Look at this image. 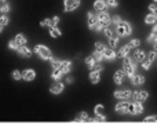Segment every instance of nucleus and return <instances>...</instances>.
Returning a JSON list of instances; mask_svg holds the SVG:
<instances>
[{"mask_svg": "<svg viewBox=\"0 0 157 131\" xmlns=\"http://www.w3.org/2000/svg\"><path fill=\"white\" fill-rule=\"evenodd\" d=\"M135 60H131L130 57H125L124 58V66H123V71H124V73L127 75V76H134L135 75Z\"/></svg>", "mask_w": 157, "mask_h": 131, "instance_id": "f257e3e1", "label": "nucleus"}, {"mask_svg": "<svg viewBox=\"0 0 157 131\" xmlns=\"http://www.w3.org/2000/svg\"><path fill=\"white\" fill-rule=\"evenodd\" d=\"M35 52L41 58V60H50V58L52 57L50 48H47V47L43 46V44H37V46L35 47Z\"/></svg>", "mask_w": 157, "mask_h": 131, "instance_id": "f03ea898", "label": "nucleus"}, {"mask_svg": "<svg viewBox=\"0 0 157 131\" xmlns=\"http://www.w3.org/2000/svg\"><path fill=\"white\" fill-rule=\"evenodd\" d=\"M131 32H132V28L128 22L121 21L119 25H117V35L119 36H130Z\"/></svg>", "mask_w": 157, "mask_h": 131, "instance_id": "7ed1b4c3", "label": "nucleus"}, {"mask_svg": "<svg viewBox=\"0 0 157 131\" xmlns=\"http://www.w3.org/2000/svg\"><path fill=\"white\" fill-rule=\"evenodd\" d=\"M80 6V0H65L63 2V10L65 13H71V11L76 10Z\"/></svg>", "mask_w": 157, "mask_h": 131, "instance_id": "20e7f679", "label": "nucleus"}, {"mask_svg": "<svg viewBox=\"0 0 157 131\" xmlns=\"http://www.w3.org/2000/svg\"><path fill=\"white\" fill-rule=\"evenodd\" d=\"M132 97V93L130 90H117L114 91V98L121 99V101H125V99H130Z\"/></svg>", "mask_w": 157, "mask_h": 131, "instance_id": "39448f33", "label": "nucleus"}, {"mask_svg": "<svg viewBox=\"0 0 157 131\" xmlns=\"http://www.w3.org/2000/svg\"><path fill=\"white\" fill-rule=\"evenodd\" d=\"M130 109H131V105L125 101L119 102L116 105V112H119V113H127V112H130Z\"/></svg>", "mask_w": 157, "mask_h": 131, "instance_id": "423d86ee", "label": "nucleus"}, {"mask_svg": "<svg viewBox=\"0 0 157 131\" xmlns=\"http://www.w3.org/2000/svg\"><path fill=\"white\" fill-rule=\"evenodd\" d=\"M131 113L132 115H139L141 112H144V105H142L141 101H135L132 105H131Z\"/></svg>", "mask_w": 157, "mask_h": 131, "instance_id": "0eeeda50", "label": "nucleus"}, {"mask_svg": "<svg viewBox=\"0 0 157 131\" xmlns=\"http://www.w3.org/2000/svg\"><path fill=\"white\" fill-rule=\"evenodd\" d=\"M97 17H98V21H101L103 25H109V22H110V15L106 11H99Z\"/></svg>", "mask_w": 157, "mask_h": 131, "instance_id": "6e6552de", "label": "nucleus"}, {"mask_svg": "<svg viewBox=\"0 0 157 131\" xmlns=\"http://www.w3.org/2000/svg\"><path fill=\"white\" fill-rule=\"evenodd\" d=\"M125 76H127V75L124 73V71H117L116 73H114V76H113L114 83H116V84H123Z\"/></svg>", "mask_w": 157, "mask_h": 131, "instance_id": "1a4fd4ad", "label": "nucleus"}, {"mask_svg": "<svg viewBox=\"0 0 157 131\" xmlns=\"http://www.w3.org/2000/svg\"><path fill=\"white\" fill-rule=\"evenodd\" d=\"M108 4H106V0H95L94 2V8L99 13V11H105Z\"/></svg>", "mask_w": 157, "mask_h": 131, "instance_id": "9d476101", "label": "nucleus"}, {"mask_svg": "<svg viewBox=\"0 0 157 131\" xmlns=\"http://www.w3.org/2000/svg\"><path fill=\"white\" fill-rule=\"evenodd\" d=\"M17 51H18L19 54H21L22 57H25V58H29L30 55H32V50H30V48H28V47H26V44H25V46H19Z\"/></svg>", "mask_w": 157, "mask_h": 131, "instance_id": "9b49d317", "label": "nucleus"}, {"mask_svg": "<svg viewBox=\"0 0 157 131\" xmlns=\"http://www.w3.org/2000/svg\"><path fill=\"white\" fill-rule=\"evenodd\" d=\"M59 71L62 73H69L72 71V62L71 61H62L61 62V66H59Z\"/></svg>", "mask_w": 157, "mask_h": 131, "instance_id": "f8f14e48", "label": "nucleus"}, {"mask_svg": "<svg viewBox=\"0 0 157 131\" xmlns=\"http://www.w3.org/2000/svg\"><path fill=\"white\" fill-rule=\"evenodd\" d=\"M103 57H105V60H108V61H113L114 58H116V52L113 51V48H106L105 47V50H103Z\"/></svg>", "mask_w": 157, "mask_h": 131, "instance_id": "ddd939ff", "label": "nucleus"}, {"mask_svg": "<svg viewBox=\"0 0 157 131\" xmlns=\"http://www.w3.org/2000/svg\"><path fill=\"white\" fill-rule=\"evenodd\" d=\"M147 97H149V94H147L145 90L135 91V93H134V99H135V101H145Z\"/></svg>", "mask_w": 157, "mask_h": 131, "instance_id": "4468645a", "label": "nucleus"}, {"mask_svg": "<svg viewBox=\"0 0 157 131\" xmlns=\"http://www.w3.org/2000/svg\"><path fill=\"white\" fill-rule=\"evenodd\" d=\"M35 77H36V73H35V71H32V69H26V71L24 72V75H22V79L26 80V82H32Z\"/></svg>", "mask_w": 157, "mask_h": 131, "instance_id": "2eb2a0df", "label": "nucleus"}, {"mask_svg": "<svg viewBox=\"0 0 157 131\" xmlns=\"http://www.w3.org/2000/svg\"><path fill=\"white\" fill-rule=\"evenodd\" d=\"M99 79H101V72L92 69L91 73H90V80H91V83L92 84H97V83L99 82Z\"/></svg>", "mask_w": 157, "mask_h": 131, "instance_id": "dca6fc26", "label": "nucleus"}, {"mask_svg": "<svg viewBox=\"0 0 157 131\" xmlns=\"http://www.w3.org/2000/svg\"><path fill=\"white\" fill-rule=\"evenodd\" d=\"M63 83H59L58 82L57 84H54V86H51V88H50V91H51V94H61L62 93V90H63Z\"/></svg>", "mask_w": 157, "mask_h": 131, "instance_id": "f3484780", "label": "nucleus"}, {"mask_svg": "<svg viewBox=\"0 0 157 131\" xmlns=\"http://www.w3.org/2000/svg\"><path fill=\"white\" fill-rule=\"evenodd\" d=\"M130 51H131V46H130V44H125V46H123L121 48H120V51H119V57H121V58L128 57Z\"/></svg>", "mask_w": 157, "mask_h": 131, "instance_id": "a211bd4d", "label": "nucleus"}, {"mask_svg": "<svg viewBox=\"0 0 157 131\" xmlns=\"http://www.w3.org/2000/svg\"><path fill=\"white\" fill-rule=\"evenodd\" d=\"M131 83L132 84H144L145 77L142 75H134V76H131Z\"/></svg>", "mask_w": 157, "mask_h": 131, "instance_id": "6ab92c4d", "label": "nucleus"}, {"mask_svg": "<svg viewBox=\"0 0 157 131\" xmlns=\"http://www.w3.org/2000/svg\"><path fill=\"white\" fill-rule=\"evenodd\" d=\"M97 22H98V17L95 15L94 13L88 11V26H90V29H92V26H94Z\"/></svg>", "mask_w": 157, "mask_h": 131, "instance_id": "aec40b11", "label": "nucleus"}, {"mask_svg": "<svg viewBox=\"0 0 157 131\" xmlns=\"http://www.w3.org/2000/svg\"><path fill=\"white\" fill-rule=\"evenodd\" d=\"M145 51H142V50H136V52L134 54V60L136 61V62H142V61L145 60Z\"/></svg>", "mask_w": 157, "mask_h": 131, "instance_id": "412c9836", "label": "nucleus"}, {"mask_svg": "<svg viewBox=\"0 0 157 131\" xmlns=\"http://www.w3.org/2000/svg\"><path fill=\"white\" fill-rule=\"evenodd\" d=\"M117 43H119V35H112L110 37H109V46H110V48H114V47L117 46Z\"/></svg>", "mask_w": 157, "mask_h": 131, "instance_id": "4be33fe9", "label": "nucleus"}, {"mask_svg": "<svg viewBox=\"0 0 157 131\" xmlns=\"http://www.w3.org/2000/svg\"><path fill=\"white\" fill-rule=\"evenodd\" d=\"M75 120H76V121H94V119H90L88 115H87L86 112H81V115L77 116Z\"/></svg>", "mask_w": 157, "mask_h": 131, "instance_id": "5701e85b", "label": "nucleus"}, {"mask_svg": "<svg viewBox=\"0 0 157 131\" xmlns=\"http://www.w3.org/2000/svg\"><path fill=\"white\" fill-rule=\"evenodd\" d=\"M15 41L18 43V46H25L28 40H26V37H25V36L22 35V33H19V35H17V36H15Z\"/></svg>", "mask_w": 157, "mask_h": 131, "instance_id": "b1692460", "label": "nucleus"}, {"mask_svg": "<svg viewBox=\"0 0 157 131\" xmlns=\"http://www.w3.org/2000/svg\"><path fill=\"white\" fill-rule=\"evenodd\" d=\"M50 62H51V68H54V69H59L61 62H62V61H59L58 58H55V57H51V58H50Z\"/></svg>", "mask_w": 157, "mask_h": 131, "instance_id": "393cba45", "label": "nucleus"}, {"mask_svg": "<svg viewBox=\"0 0 157 131\" xmlns=\"http://www.w3.org/2000/svg\"><path fill=\"white\" fill-rule=\"evenodd\" d=\"M92 57H94V60L97 61V62H101L102 60H105V57H103V52L102 51H98V50H95V51H94Z\"/></svg>", "mask_w": 157, "mask_h": 131, "instance_id": "a878e982", "label": "nucleus"}, {"mask_svg": "<svg viewBox=\"0 0 157 131\" xmlns=\"http://www.w3.org/2000/svg\"><path fill=\"white\" fill-rule=\"evenodd\" d=\"M156 19H157L156 14H149V15H146V18H145V22L152 25V24H156Z\"/></svg>", "mask_w": 157, "mask_h": 131, "instance_id": "bb28decb", "label": "nucleus"}, {"mask_svg": "<svg viewBox=\"0 0 157 131\" xmlns=\"http://www.w3.org/2000/svg\"><path fill=\"white\" fill-rule=\"evenodd\" d=\"M50 35H51L52 37H59V36H61V30L58 29L57 26H51V28H50Z\"/></svg>", "mask_w": 157, "mask_h": 131, "instance_id": "cd10ccee", "label": "nucleus"}, {"mask_svg": "<svg viewBox=\"0 0 157 131\" xmlns=\"http://www.w3.org/2000/svg\"><path fill=\"white\" fill-rule=\"evenodd\" d=\"M103 33H105L106 37H110L112 35H113V28L110 26V25H105V28H103Z\"/></svg>", "mask_w": 157, "mask_h": 131, "instance_id": "c85d7f7f", "label": "nucleus"}, {"mask_svg": "<svg viewBox=\"0 0 157 131\" xmlns=\"http://www.w3.org/2000/svg\"><path fill=\"white\" fill-rule=\"evenodd\" d=\"M40 26H48V28H51V26H55L54 25V22H52V19H50V18H46V19H43V21L40 22Z\"/></svg>", "mask_w": 157, "mask_h": 131, "instance_id": "c756f323", "label": "nucleus"}, {"mask_svg": "<svg viewBox=\"0 0 157 131\" xmlns=\"http://www.w3.org/2000/svg\"><path fill=\"white\" fill-rule=\"evenodd\" d=\"M62 75H63V73L59 71V69H54V72H52L51 77H52V79H54V80H57V82H58V80L61 79V76H62Z\"/></svg>", "mask_w": 157, "mask_h": 131, "instance_id": "7c9ffc66", "label": "nucleus"}, {"mask_svg": "<svg viewBox=\"0 0 157 131\" xmlns=\"http://www.w3.org/2000/svg\"><path fill=\"white\" fill-rule=\"evenodd\" d=\"M103 28H105V25H103L101 21H98L97 24H95L94 26H92V29H91V30H95V32H101V30H103Z\"/></svg>", "mask_w": 157, "mask_h": 131, "instance_id": "2f4dec72", "label": "nucleus"}, {"mask_svg": "<svg viewBox=\"0 0 157 131\" xmlns=\"http://www.w3.org/2000/svg\"><path fill=\"white\" fill-rule=\"evenodd\" d=\"M95 62H97V61L94 60V57H87L86 58V65L88 66V68H94Z\"/></svg>", "mask_w": 157, "mask_h": 131, "instance_id": "473e14b6", "label": "nucleus"}, {"mask_svg": "<svg viewBox=\"0 0 157 131\" xmlns=\"http://www.w3.org/2000/svg\"><path fill=\"white\" fill-rule=\"evenodd\" d=\"M8 22H10V18H8L6 14H3V15L0 17V25H2V26H6Z\"/></svg>", "mask_w": 157, "mask_h": 131, "instance_id": "72a5a7b5", "label": "nucleus"}, {"mask_svg": "<svg viewBox=\"0 0 157 131\" xmlns=\"http://www.w3.org/2000/svg\"><path fill=\"white\" fill-rule=\"evenodd\" d=\"M141 64H142V68L146 69V71H147V69H150V65H152V61L147 60V58H145V60L142 61Z\"/></svg>", "mask_w": 157, "mask_h": 131, "instance_id": "f704fd0d", "label": "nucleus"}, {"mask_svg": "<svg viewBox=\"0 0 157 131\" xmlns=\"http://www.w3.org/2000/svg\"><path fill=\"white\" fill-rule=\"evenodd\" d=\"M0 11H2L3 14H7V13H10V4H8L7 2L6 3H3V6L0 7Z\"/></svg>", "mask_w": 157, "mask_h": 131, "instance_id": "c9c22d12", "label": "nucleus"}, {"mask_svg": "<svg viewBox=\"0 0 157 131\" xmlns=\"http://www.w3.org/2000/svg\"><path fill=\"white\" fill-rule=\"evenodd\" d=\"M18 43H17L15 40H10L8 41V48L10 50H18Z\"/></svg>", "mask_w": 157, "mask_h": 131, "instance_id": "e433bc0d", "label": "nucleus"}, {"mask_svg": "<svg viewBox=\"0 0 157 131\" xmlns=\"http://www.w3.org/2000/svg\"><path fill=\"white\" fill-rule=\"evenodd\" d=\"M128 44L131 46V48H135V47H138L139 44H141V40H139V39H132V40H131Z\"/></svg>", "mask_w": 157, "mask_h": 131, "instance_id": "4c0bfd02", "label": "nucleus"}, {"mask_svg": "<svg viewBox=\"0 0 157 131\" xmlns=\"http://www.w3.org/2000/svg\"><path fill=\"white\" fill-rule=\"evenodd\" d=\"M110 21H112V24H114V25L117 26V25L121 22V18H120V15H113V17L110 18Z\"/></svg>", "mask_w": 157, "mask_h": 131, "instance_id": "58836bf2", "label": "nucleus"}, {"mask_svg": "<svg viewBox=\"0 0 157 131\" xmlns=\"http://www.w3.org/2000/svg\"><path fill=\"white\" fill-rule=\"evenodd\" d=\"M13 77H14V80H21L22 79V73L19 71H14L13 72Z\"/></svg>", "mask_w": 157, "mask_h": 131, "instance_id": "ea45409f", "label": "nucleus"}, {"mask_svg": "<svg viewBox=\"0 0 157 131\" xmlns=\"http://www.w3.org/2000/svg\"><path fill=\"white\" fill-rule=\"evenodd\" d=\"M106 4H108L109 7H117L119 2H117V0H106Z\"/></svg>", "mask_w": 157, "mask_h": 131, "instance_id": "a19ab883", "label": "nucleus"}, {"mask_svg": "<svg viewBox=\"0 0 157 131\" xmlns=\"http://www.w3.org/2000/svg\"><path fill=\"white\" fill-rule=\"evenodd\" d=\"M95 50H98V51H103V50H105V46H103L101 41H97V43H95Z\"/></svg>", "mask_w": 157, "mask_h": 131, "instance_id": "79ce46f5", "label": "nucleus"}, {"mask_svg": "<svg viewBox=\"0 0 157 131\" xmlns=\"http://www.w3.org/2000/svg\"><path fill=\"white\" fill-rule=\"evenodd\" d=\"M150 121H157V116H147V118H145V123H150Z\"/></svg>", "mask_w": 157, "mask_h": 131, "instance_id": "37998d69", "label": "nucleus"}, {"mask_svg": "<svg viewBox=\"0 0 157 131\" xmlns=\"http://www.w3.org/2000/svg\"><path fill=\"white\" fill-rule=\"evenodd\" d=\"M156 57H157L156 51H150V52H149V55H147V60H150V61L153 62V61L156 60Z\"/></svg>", "mask_w": 157, "mask_h": 131, "instance_id": "c03bdc74", "label": "nucleus"}, {"mask_svg": "<svg viewBox=\"0 0 157 131\" xmlns=\"http://www.w3.org/2000/svg\"><path fill=\"white\" fill-rule=\"evenodd\" d=\"M94 110H95V113H97V115H99V113H102V112H103V105H97Z\"/></svg>", "mask_w": 157, "mask_h": 131, "instance_id": "a18cd8bd", "label": "nucleus"}, {"mask_svg": "<svg viewBox=\"0 0 157 131\" xmlns=\"http://www.w3.org/2000/svg\"><path fill=\"white\" fill-rule=\"evenodd\" d=\"M105 120H106V118L103 115H101V113L99 115H97V118L94 119V121H105Z\"/></svg>", "mask_w": 157, "mask_h": 131, "instance_id": "49530a36", "label": "nucleus"}, {"mask_svg": "<svg viewBox=\"0 0 157 131\" xmlns=\"http://www.w3.org/2000/svg\"><path fill=\"white\" fill-rule=\"evenodd\" d=\"M156 37H157V36L155 35V33H150V35L147 36V41H149V43H153V41L156 40Z\"/></svg>", "mask_w": 157, "mask_h": 131, "instance_id": "de8ad7c7", "label": "nucleus"}, {"mask_svg": "<svg viewBox=\"0 0 157 131\" xmlns=\"http://www.w3.org/2000/svg\"><path fill=\"white\" fill-rule=\"evenodd\" d=\"M149 11H150L152 14H156V13H157V6H156V4H150V6H149Z\"/></svg>", "mask_w": 157, "mask_h": 131, "instance_id": "09e8293b", "label": "nucleus"}, {"mask_svg": "<svg viewBox=\"0 0 157 131\" xmlns=\"http://www.w3.org/2000/svg\"><path fill=\"white\" fill-rule=\"evenodd\" d=\"M92 69H94V71H98V72H101V71H102V65H101V62H98V64H95V65H94V68H92Z\"/></svg>", "mask_w": 157, "mask_h": 131, "instance_id": "8fccbe9b", "label": "nucleus"}, {"mask_svg": "<svg viewBox=\"0 0 157 131\" xmlns=\"http://www.w3.org/2000/svg\"><path fill=\"white\" fill-rule=\"evenodd\" d=\"M52 22H54V25H55V26H57V24H58V22H59V17H52Z\"/></svg>", "mask_w": 157, "mask_h": 131, "instance_id": "3c124183", "label": "nucleus"}, {"mask_svg": "<svg viewBox=\"0 0 157 131\" xmlns=\"http://www.w3.org/2000/svg\"><path fill=\"white\" fill-rule=\"evenodd\" d=\"M152 33H155V35L157 36V24L153 25V30H152Z\"/></svg>", "mask_w": 157, "mask_h": 131, "instance_id": "603ef678", "label": "nucleus"}, {"mask_svg": "<svg viewBox=\"0 0 157 131\" xmlns=\"http://www.w3.org/2000/svg\"><path fill=\"white\" fill-rule=\"evenodd\" d=\"M66 82H68V83H73V77H72V76H68V79H66Z\"/></svg>", "mask_w": 157, "mask_h": 131, "instance_id": "864d4df0", "label": "nucleus"}, {"mask_svg": "<svg viewBox=\"0 0 157 131\" xmlns=\"http://www.w3.org/2000/svg\"><path fill=\"white\" fill-rule=\"evenodd\" d=\"M153 46H155V48L157 50V37H156V40H155V41H153Z\"/></svg>", "mask_w": 157, "mask_h": 131, "instance_id": "5fc2aeb1", "label": "nucleus"}, {"mask_svg": "<svg viewBox=\"0 0 157 131\" xmlns=\"http://www.w3.org/2000/svg\"><path fill=\"white\" fill-rule=\"evenodd\" d=\"M3 28H4V26H2V25H0V35H2V32H3Z\"/></svg>", "mask_w": 157, "mask_h": 131, "instance_id": "6e6d98bb", "label": "nucleus"}, {"mask_svg": "<svg viewBox=\"0 0 157 131\" xmlns=\"http://www.w3.org/2000/svg\"><path fill=\"white\" fill-rule=\"evenodd\" d=\"M0 2H3V3H6V2H7V0H0Z\"/></svg>", "mask_w": 157, "mask_h": 131, "instance_id": "4d7b16f0", "label": "nucleus"}, {"mask_svg": "<svg viewBox=\"0 0 157 131\" xmlns=\"http://www.w3.org/2000/svg\"><path fill=\"white\" fill-rule=\"evenodd\" d=\"M155 2H157V0H155Z\"/></svg>", "mask_w": 157, "mask_h": 131, "instance_id": "13d9d810", "label": "nucleus"}]
</instances>
